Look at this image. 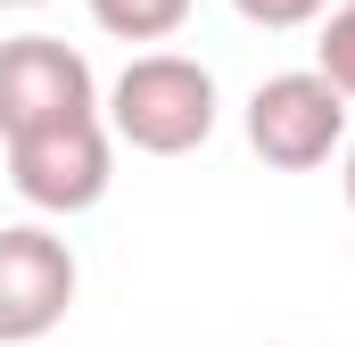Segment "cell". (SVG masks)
Returning <instances> with one entry per match:
<instances>
[{
	"mask_svg": "<svg viewBox=\"0 0 355 347\" xmlns=\"http://www.w3.org/2000/svg\"><path fill=\"white\" fill-rule=\"evenodd\" d=\"M83 264L50 223H0V347H33L75 314Z\"/></svg>",
	"mask_w": 355,
	"mask_h": 347,
	"instance_id": "4",
	"label": "cell"
},
{
	"mask_svg": "<svg viewBox=\"0 0 355 347\" xmlns=\"http://www.w3.org/2000/svg\"><path fill=\"white\" fill-rule=\"evenodd\" d=\"M223 99H215V75L182 50H141L116 83H107V133L141 158H190L207 149Z\"/></svg>",
	"mask_w": 355,
	"mask_h": 347,
	"instance_id": "1",
	"label": "cell"
},
{
	"mask_svg": "<svg viewBox=\"0 0 355 347\" xmlns=\"http://www.w3.org/2000/svg\"><path fill=\"white\" fill-rule=\"evenodd\" d=\"M91 25L116 42H174L190 25V0H91Z\"/></svg>",
	"mask_w": 355,
	"mask_h": 347,
	"instance_id": "6",
	"label": "cell"
},
{
	"mask_svg": "<svg viewBox=\"0 0 355 347\" xmlns=\"http://www.w3.org/2000/svg\"><path fill=\"white\" fill-rule=\"evenodd\" d=\"M83 108H99V83H91V58L75 42H58V33L0 42V141L58 124V116H83Z\"/></svg>",
	"mask_w": 355,
	"mask_h": 347,
	"instance_id": "5",
	"label": "cell"
},
{
	"mask_svg": "<svg viewBox=\"0 0 355 347\" xmlns=\"http://www.w3.org/2000/svg\"><path fill=\"white\" fill-rule=\"evenodd\" d=\"M0 149H8V190L25 207H42V215H91L107 198V182H116V133H107L99 108L33 124V133H17Z\"/></svg>",
	"mask_w": 355,
	"mask_h": 347,
	"instance_id": "2",
	"label": "cell"
},
{
	"mask_svg": "<svg viewBox=\"0 0 355 347\" xmlns=\"http://www.w3.org/2000/svg\"><path fill=\"white\" fill-rule=\"evenodd\" d=\"M248 149L281 174L331 166V149H347V91L322 67H289L248 91Z\"/></svg>",
	"mask_w": 355,
	"mask_h": 347,
	"instance_id": "3",
	"label": "cell"
},
{
	"mask_svg": "<svg viewBox=\"0 0 355 347\" xmlns=\"http://www.w3.org/2000/svg\"><path fill=\"white\" fill-rule=\"evenodd\" d=\"M314 25H322V33H314V67H322V75H331V83L355 99V0L322 8Z\"/></svg>",
	"mask_w": 355,
	"mask_h": 347,
	"instance_id": "7",
	"label": "cell"
},
{
	"mask_svg": "<svg viewBox=\"0 0 355 347\" xmlns=\"http://www.w3.org/2000/svg\"><path fill=\"white\" fill-rule=\"evenodd\" d=\"M0 8H42V0H0Z\"/></svg>",
	"mask_w": 355,
	"mask_h": 347,
	"instance_id": "10",
	"label": "cell"
},
{
	"mask_svg": "<svg viewBox=\"0 0 355 347\" xmlns=\"http://www.w3.org/2000/svg\"><path fill=\"white\" fill-rule=\"evenodd\" d=\"M347 207H355V141H347Z\"/></svg>",
	"mask_w": 355,
	"mask_h": 347,
	"instance_id": "9",
	"label": "cell"
},
{
	"mask_svg": "<svg viewBox=\"0 0 355 347\" xmlns=\"http://www.w3.org/2000/svg\"><path fill=\"white\" fill-rule=\"evenodd\" d=\"M248 25H265V33H297V25H314L331 0H232Z\"/></svg>",
	"mask_w": 355,
	"mask_h": 347,
	"instance_id": "8",
	"label": "cell"
}]
</instances>
